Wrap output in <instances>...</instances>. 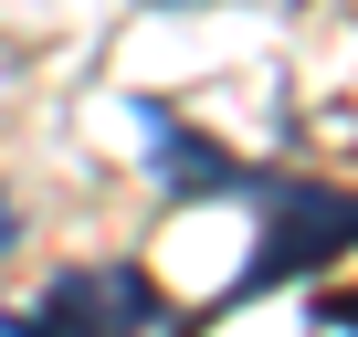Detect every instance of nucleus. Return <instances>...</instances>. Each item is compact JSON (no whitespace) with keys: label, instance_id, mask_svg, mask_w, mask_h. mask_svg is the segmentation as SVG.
I'll return each instance as SVG.
<instances>
[{"label":"nucleus","instance_id":"nucleus-1","mask_svg":"<svg viewBox=\"0 0 358 337\" xmlns=\"http://www.w3.org/2000/svg\"><path fill=\"white\" fill-rule=\"evenodd\" d=\"M148 327H158V285L137 264H85L11 316V337H148Z\"/></svg>","mask_w":358,"mask_h":337},{"label":"nucleus","instance_id":"nucleus-2","mask_svg":"<svg viewBox=\"0 0 358 337\" xmlns=\"http://www.w3.org/2000/svg\"><path fill=\"white\" fill-rule=\"evenodd\" d=\"M285 211H295V232L274 222V243H264V264L243 274V295H253V285H274V274H316L327 253H348V243H358V201H327V190H285Z\"/></svg>","mask_w":358,"mask_h":337}]
</instances>
